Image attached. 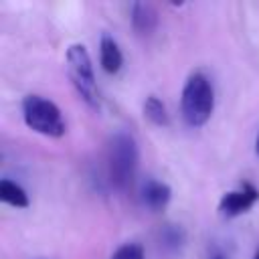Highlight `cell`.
Returning a JSON list of instances; mask_svg holds the SVG:
<instances>
[{
  "label": "cell",
  "mask_w": 259,
  "mask_h": 259,
  "mask_svg": "<svg viewBox=\"0 0 259 259\" xmlns=\"http://www.w3.org/2000/svg\"><path fill=\"white\" fill-rule=\"evenodd\" d=\"M22 117L32 132L49 138H61L67 130L57 103L42 95H26L22 99Z\"/></svg>",
  "instance_id": "3"
},
{
  "label": "cell",
  "mask_w": 259,
  "mask_h": 259,
  "mask_svg": "<svg viewBox=\"0 0 259 259\" xmlns=\"http://www.w3.org/2000/svg\"><path fill=\"white\" fill-rule=\"evenodd\" d=\"M210 259H227V257H225V255H223V253H214V255H212V257H210Z\"/></svg>",
  "instance_id": "13"
},
{
  "label": "cell",
  "mask_w": 259,
  "mask_h": 259,
  "mask_svg": "<svg viewBox=\"0 0 259 259\" xmlns=\"http://www.w3.org/2000/svg\"><path fill=\"white\" fill-rule=\"evenodd\" d=\"M257 200H259V190L253 184L245 182L237 190H229V192H225L221 196L219 214L225 217V219H235V217L247 212Z\"/></svg>",
  "instance_id": "5"
},
{
  "label": "cell",
  "mask_w": 259,
  "mask_h": 259,
  "mask_svg": "<svg viewBox=\"0 0 259 259\" xmlns=\"http://www.w3.org/2000/svg\"><path fill=\"white\" fill-rule=\"evenodd\" d=\"M212 109H214L212 83L204 73L196 71L186 79L182 87V95H180L182 117L190 127H200L210 119Z\"/></svg>",
  "instance_id": "1"
},
{
  "label": "cell",
  "mask_w": 259,
  "mask_h": 259,
  "mask_svg": "<svg viewBox=\"0 0 259 259\" xmlns=\"http://www.w3.org/2000/svg\"><path fill=\"white\" fill-rule=\"evenodd\" d=\"M140 164V152L136 140L119 132L111 138L107 150V166H109V180L117 190H127L134 184L136 172Z\"/></svg>",
  "instance_id": "2"
},
{
  "label": "cell",
  "mask_w": 259,
  "mask_h": 259,
  "mask_svg": "<svg viewBox=\"0 0 259 259\" xmlns=\"http://www.w3.org/2000/svg\"><path fill=\"white\" fill-rule=\"evenodd\" d=\"M162 243L168 249H178L184 243V231L176 225H166L162 229Z\"/></svg>",
  "instance_id": "11"
},
{
  "label": "cell",
  "mask_w": 259,
  "mask_h": 259,
  "mask_svg": "<svg viewBox=\"0 0 259 259\" xmlns=\"http://www.w3.org/2000/svg\"><path fill=\"white\" fill-rule=\"evenodd\" d=\"M170 198H172V188L166 182L158 180V178H152L150 176L140 186V200H142V204L146 208L154 210V212L164 210L168 206Z\"/></svg>",
  "instance_id": "6"
},
{
  "label": "cell",
  "mask_w": 259,
  "mask_h": 259,
  "mask_svg": "<svg viewBox=\"0 0 259 259\" xmlns=\"http://www.w3.org/2000/svg\"><path fill=\"white\" fill-rule=\"evenodd\" d=\"M144 115H146L154 125H160V127L170 125L168 109H166L164 101H162L160 97H156V95L146 97V101H144Z\"/></svg>",
  "instance_id": "10"
},
{
  "label": "cell",
  "mask_w": 259,
  "mask_h": 259,
  "mask_svg": "<svg viewBox=\"0 0 259 259\" xmlns=\"http://www.w3.org/2000/svg\"><path fill=\"white\" fill-rule=\"evenodd\" d=\"M132 24L140 34H150L158 24L156 8L148 2H134L132 4Z\"/></svg>",
  "instance_id": "8"
},
{
  "label": "cell",
  "mask_w": 259,
  "mask_h": 259,
  "mask_svg": "<svg viewBox=\"0 0 259 259\" xmlns=\"http://www.w3.org/2000/svg\"><path fill=\"white\" fill-rule=\"evenodd\" d=\"M0 200L4 204L14 206V208H26L28 206V194H26V190L20 184L12 182L10 178H2L0 180Z\"/></svg>",
  "instance_id": "9"
},
{
  "label": "cell",
  "mask_w": 259,
  "mask_h": 259,
  "mask_svg": "<svg viewBox=\"0 0 259 259\" xmlns=\"http://www.w3.org/2000/svg\"><path fill=\"white\" fill-rule=\"evenodd\" d=\"M67 69H69V77H71L77 93L83 97V101L89 103L91 107H99V91H97V83H95V73H93L91 57H89V51L85 49V45L75 42L67 49Z\"/></svg>",
  "instance_id": "4"
},
{
  "label": "cell",
  "mask_w": 259,
  "mask_h": 259,
  "mask_svg": "<svg viewBox=\"0 0 259 259\" xmlns=\"http://www.w3.org/2000/svg\"><path fill=\"white\" fill-rule=\"evenodd\" d=\"M99 63H101L103 71L109 75L117 73L123 65V55L119 51V45L109 34H103L99 40Z\"/></svg>",
  "instance_id": "7"
},
{
  "label": "cell",
  "mask_w": 259,
  "mask_h": 259,
  "mask_svg": "<svg viewBox=\"0 0 259 259\" xmlns=\"http://www.w3.org/2000/svg\"><path fill=\"white\" fill-rule=\"evenodd\" d=\"M253 259H259V249L255 251V255H253Z\"/></svg>",
  "instance_id": "15"
},
{
  "label": "cell",
  "mask_w": 259,
  "mask_h": 259,
  "mask_svg": "<svg viewBox=\"0 0 259 259\" xmlns=\"http://www.w3.org/2000/svg\"><path fill=\"white\" fill-rule=\"evenodd\" d=\"M255 152H257V156H259V134H257V140H255Z\"/></svg>",
  "instance_id": "14"
},
{
  "label": "cell",
  "mask_w": 259,
  "mask_h": 259,
  "mask_svg": "<svg viewBox=\"0 0 259 259\" xmlns=\"http://www.w3.org/2000/svg\"><path fill=\"white\" fill-rule=\"evenodd\" d=\"M111 259H144V249L140 243H123L113 251Z\"/></svg>",
  "instance_id": "12"
}]
</instances>
